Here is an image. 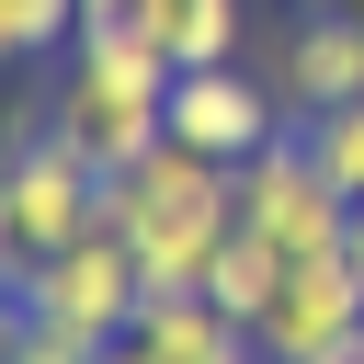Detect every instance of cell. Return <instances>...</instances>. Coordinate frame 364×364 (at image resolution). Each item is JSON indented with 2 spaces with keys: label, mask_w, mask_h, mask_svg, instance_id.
<instances>
[{
  "label": "cell",
  "mask_w": 364,
  "mask_h": 364,
  "mask_svg": "<svg viewBox=\"0 0 364 364\" xmlns=\"http://www.w3.org/2000/svg\"><path fill=\"white\" fill-rule=\"evenodd\" d=\"M34 273V250H23V216H11V148H0V296Z\"/></svg>",
  "instance_id": "9a60e30c"
},
{
  "label": "cell",
  "mask_w": 364,
  "mask_h": 364,
  "mask_svg": "<svg viewBox=\"0 0 364 364\" xmlns=\"http://www.w3.org/2000/svg\"><path fill=\"white\" fill-rule=\"evenodd\" d=\"M102 228L136 250L148 296H205V262L239 228V171L205 159V148H182V136H159L148 159H125L102 182Z\"/></svg>",
  "instance_id": "6da1fadb"
},
{
  "label": "cell",
  "mask_w": 364,
  "mask_h": 364,
  "mask_svg": "<svg viewBox=\"0 0 364 364\" xmlns=\"http://www.w3.org/2000/svg\"><path fill=\"white\" fill-rule=\"evenodd\" d=\"M68 34H80V0H0V68L11 57H46Z\"/></svg>",
  "instance_id": "4fadbf2b"
},
{
  "label": "cell",
  "mask_w": 364,
  "mask_h": 364,
  "mask_svg": "<svg viewBox=\"0 0 364 364\" xmlns=\"http://www.w3.org/2000/svg\"><path fill=\"white\" fill-rule=\"evenodd\" d=\"M102 159H80L57 125H34L23 148H11V216H23V250L46 262V250H68V239H91L102 228Z\"/></svg>",
  "instance_id": "5b68a950"
},
{
  "label": "cell",
  "mask_w": 364,
  "mask_h": 364,
  "mask_svg": "<svg viewBox=\"0 0 364 364\" xmlns=\"http://www.w3.org/2000/svg\"><path fill=\"white\" fill-rule=\"evenodd\" d=\"M250 341H262V364H364V262L353 250L296 262Z\"/></svg>",
  "instance_id": "277c9868"
},
{
  "label": "cell",
  "mask_w": 364,
  "mask_h": 364,
  "mask_svg": "<svg viewBox=\"0 0 364 364\" xmlns=\"http://www.w3.org/2000/svg\"><path fill=\"white\" fill-rule=\"evenodd\" d=\"M148 34H159V57L171 68H228L239 57V34H250V0H125Z\"/></svg>",
  "instance_id": "30bf717a"
},
{
  "label": "cell",
  "mask_w": 364,
  "mask_h": 364,
  "mask_svg": "<svg viewBox=\"0 0 364 364\" xmlns=\"http://www.w3.org/2000/svg\"><path fill=\"white\" fill-rule=\"evenodd\" d=\"M114 341H80V330H57V318H23L11 307V330H0V364H102Z\"/></svg>",
  "instance_id": "5bb4252c"
},
{
  "label": "cell",
  "mask_w": 364,
  "mask_h": 364,
  "mask_svg": "<svg viewBox=\"0 0 364 364\" xmlns=\"http://www.w3.org/2000/svg\"><path fill=\"white\" fill-rule=\"evenodd\" d=\"M0 330H11V296H0Z\"/></svg>",
  "instance_id": "ac0fdd59"
},
{
  "label": "cell",
  "mask_w": 364,
  "mask_h": 364,
  "mask_svg": "<svg viewBox=\"0 0 364 364\" xmlns=\"http://www.w3.org/2000/svg\"><path fill=\"white\" fill-rule=\"evenodd\" d=\"M46 125H57L80 159H102V171H125V159H148V148L171 136V125H159V91H136V80H114V68H80V57H68Z\"/></svg>",
  "instance_id": "52a82bcc"
},
{
  "label": "cell",
  "mask_w": 364,
  "mask_h": 364,
  "mask_svg": "<svg viewBox=\"0 0 364 364\" xmlns=\"http://www.w3.org/2000/svg\"><path fill=\"white\" fill-rule=\"evenodd\" d=\"M239 228H262L284 262H318V250H353V193L318 171L307 136H273L239 159Z\"/></svg>",
  "instance_id": "7a4b0ae2"
},
{
  "label": "cell",
  "mask_w": 364,
  "mask_h": 364,
  "mask_svg": "<svg viewBox=\"0 0 364 364\" xmlns=\"http://www.w3.org/2000/svg\"><path fill=\"white\" fill-rule=\"evenodd\" d=\"M296 136H307V148H318V171L364 205V102H330V114H307Z\"/></svg>",
  "instance_id": "7c38bea8"
},
{
  "label": "cell",
  "mask_w": 364,
  "mask_h": 364,
  "mask_svg": "<svg viewBox=\"0 0 364 364\" xmlns=\"http://www.w3.org/2000/svg\"><path fill=\"white\" fill-rule=\"evenodd\" d=\"M284 273H296V262H284L262 228H228V239H216V262H205V296H216L239 330H262V307L284 296Z\"/></svg>",
  "instance_id": "8fae6325"
},
{
  "label": "cell",
  "mask_w": 364,
  "mask_h": 364,
  "mask_svg": "<svg viewBox=\"0 0 364 364\" xmlns=\"http://www.w3.org/2000/svg\"><path fill=\"white\" fill-rule=\"evenodd\" d=\"M11 307H23V318H57V330H80V341H125L136 307H148V273H136V250H125L114 228H91V239L46 250V262L11 284Z\"/></svg>",
  "instance_id": "3957f363"
},
{
  "label": "cell",
  "mask_w": 364,
  "mask_h": 364,
  "mask_svg": "<svg viewBox=\"0 0 364 364\" xmlns=\"http://www.w3.org/2000/svg\"><path fill=\"white\" fill-rule=\"evenodd\" d=\"M125 341H136L148 364H262V341H250L216 296H148Z\"/></svg>",
  "instance_id": "9c48e42d"
},
{
  "label": "cell",
  "mask_w": 364,
  "mask_h": 364,
  "mask_svg": "<svg viewBox=\"0 0 364 364\" xmlns=\"http://www.w3.org/2000/svg\"><path fill=\"white\" fill-rule=\"evenodd\" d=\"M353 262H364V205H353Z\"/></svg>",
  "instance_id": "e0dca14e"
},
{
  "label": "cell",
  "mask_w": 364,
  "mask_h": 364,
  "mask_svg": "<svg viewBox=\"0 0 364 364\" xmlns=\"http://www.w3.org/2000/svg\"><path fill=\"white\" fill-rule=\"evenodd\" d=\"M102 364H148V353H136V341H114V353H102Z\"/></svg>",
  "instance_id": "2e32d148"
},
{
  "label": "cell",
  "mask_w": 364,
  "mask_h": 364,
  "mask_svg": "<svg viewBox=\"0 0 364 364\" xmlns=\"http://www.w3.org/2000/svg\"><path fill=\"white\" fill-rule=\"evenodd\" d=\"M159 125H171L182 148H205V159H228V171H239L250 148H273V136H284V102L228 57V68H182V80L159 91Z\"/></svg>",
  "instance_id": "8992f818"
},
{
  "label": "cell",
  "mask_w": 364,
  "mask_h": 364,
  "mask_svg": "<svg viewBox=\"0 0 364 364\" xmlns=\"http://www.w3.org/2000/svg\"><path fill=\"white\" fill-rule=\"evenodd\" d=\"M330 11H364V0H330Z\"/></svg>",
  "instance_id": "d6986e66"
},
{
  "label": "cell",
  "mask_w": 364,
  "mask_h": 364,
  "mask_svg": "<svg viewBox=\"0 0 364 364\" xmlns=\"http://www.w3.org/2000/svg\"><path fill=\"white\" fill-rule=\"evenodd\" d=\"M273 102H296V125L330 114V102H364V11L307 0V23L273 46Z\"/></svg>",
  "instance_id": "ba28073f"
}]
</instances>
